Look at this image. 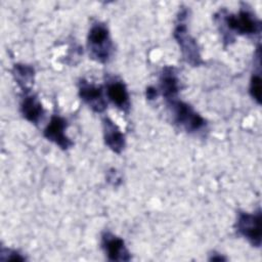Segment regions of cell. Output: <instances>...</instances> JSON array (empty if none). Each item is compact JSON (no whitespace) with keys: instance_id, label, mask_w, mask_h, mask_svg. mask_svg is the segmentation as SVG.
Here are the masks:
<instances>
[{"instance_id":"1","label":"cell","mask_w":262,"mask_h":262,"mask_svg":"<svg viewBox=\"0 0 262 262\" xmlns=\"http://www.w3.org/2000/svg\"><path fill=\"white\" fill-rule=\"evenodd\" d=\"M214 20L222 35L223 42L228 45L234 41V35L241 36H260L261 20L251 7L242 3L238 12L231 13L226 9H220L215 15Z\"/></svg>"},{"instance_id":"2","label":"cell","mask_w":262,"mask_h":262,"mask_svg":"<svg viewBox=\"0 0 262 262\" xmlns=\"http://www.w3.org/2000/svg\"><path fill=\"white\" fill-rule=\"evenodd\" d=\"M87 48L93 60L100 63L110 61L114 54V43L105 24L95 21L91 25L87 36Z\"/></svg>"},{"instance_id":"3","label":"cell","mask_w":262,"mask_h":262,"mask_svg":"<svg viewBox=\"0 0 262 262\" xmlns=\"http://www.w3.org/2000/svg\"><path fill=\"white\" fill-rule=\"evenodd\" d=\"M187 9H181L177 16V23L173 31V37L176 40L183 59L192 67H199L204 61L196 40L189 34L185 20L187 18Z\"/></svg>"},{"instance_id":"4","label":"cell","mask_w":262,"mask_h":262,"mask_svg":"<svg viewBox=\"0 0 262 262\" xmlns=\"http://www.w3.org/2000/svg\"><path fill=\"white\" fill-rule=\"evenodd\" d=\"M172 119L176 125L189 133H195L206 128V120L187 102L179 100L178 97L167 101Z\"/></svg>"},{"instance_id":"5","label":"cell","mask_w":262,"mask_h":262,"mask_svg":"<svg viewBox=\"0 0 262 262\" xmlns=\"http://www.w3.org/2000/svg\"><path fill=\"white\" fill-rule=\"evenodd\" d=\"M235 229L253 247L260 248L262 241L261 210L258 209L253 213L239 212L235 222Z\"/></svg>"},{"instance_id":"6","label":"cell","mask_w":262,"mask_h":262,"mask_svg":"<svg viewBox=\"0 0 262 262\" xmlns=\"http://www.w3.org/2000/svg\"><path fill=\"white\" fill-rule=\"evenodd\" d=\"M78 93L80 98L97 114L103 113L107 107V102L101 86L81 79L78 83Z\"/></svg>"},{"instance_id":"7","label":"cell","mask_w":262,"mask_h":262,"mask_svg":"<svg viewBox=\"0 0 262 262\" xmlns=\"http://www.w3.org/2000/svg\"><path fill=\"white\" fill-rule=\"evenodd\" d=\"M67 127V121L62 117L53 115L43 131V135L47 140L51 141L59 148L67 150L74 145V142L66 133Z\"/></svg>"},{"instance_id":"8","label":"cell","mask_w":262,"mask_h":262,"mask_svg":"<svg viewBox=\"0 0 262 262\" xmlns=\"http://www.w3.org/2000/svg\"><path fill=\"white\" fill-rule=\"evenodd\" d=\"M106 97L124 113L130 110V95L125 83L118 77H108L105 81Z\"/></svg>"},{"instance_id":"9","label":"cell","mask_w":262,"mask_h":262,"mask_svg":"<svg viewBox=\"0 0 262 262\" xmlns=\"http://www.w3.org/2000/svg\"><path fill=\"white\" fill-rule=\"evenodd\" d=\"M101 248L110 261H129L131 259L125 242L120 236L104 231L101 235Z\"/></svg>"},{"instance_id":"10","label":"cell","mask_w":262,"mask_h":262,"mask_svg":"<svg viewBox=\"0 0 262 262\" xmlns=\"http://www.w3.org/2000/svg\"><path fill=\"white\" fill-rule=\"evenodd\" d=\"M158 90L161 92L166 102L178 97V93L180 91V80L174 67L166 66L162 69Z\"/></svg>"},{"instance_id":"11","label":"cell","mask_w":262,"mask_h":262,"mask_svg":"<svg viewBox=\"0 0 262 262\" xmlns=\"http://www.w3.org/2000/svg\"><path fill=\"white\" fill-rule=\"evenodd\" d=\"M102 132L105 145L114 152L121 154L125 148L126 139L118 125L108 117L102 119Z\"/></svg>"},{"instance_id":"12","label":"cell","mask_w":262,"mask_h":262,"mask_svg":"<svg viewBox=\"0 0 262 262\" xmlns=\"http://www.w3.org/2000/svg\"><path fill=\"white\" fill-rule=\"evenodd\" d=\"M20 113L23 117L32 124H38L44 116V107L34 93L25 92V95L20 102Z\"/></svg>"},{"instance_id":"13","label":"cell","mask_w":262,"mask_h":262,"mask_svg":"<svg viewBox=\"0 0 262 262\" xmlns=\"http://www.w3.org/2000/svg\"><path fill=\"white\" fill-rule=\"evenodd\" d=\"M11 74L16 84L24 92L31 91V86L34 83L35 70L32 66L26 63H15L12 67Z\"/></svg>"},{"instance_id":"14","label":"cell","mask_w":262,"mask_h":262,"mask_svg":"<svg viewBox=\"0 0 262 262\" xmlns=\"http://www.w3.org/2000/svg\"><path fill=\"white\" fill-rule=\"evenodd\" d=\"M261 71L260 69L253 73L251 80H250V87L249 92L252 98L257 102V104H261Z\"/></svg>"},{"instance_id":"15","label":"cell","mask_w":262,"mask_h":262,"mask_svg":"<svg viewBox=\"0 0 262 262\" xmlns=\"http://www.w3.org/2000/svg\"><path fill=\"white\" fill-rule=\"evenodd\" d=\"M1 260H3V261H7V260L24 261V260H26V258L15 250L2 248L1 249Z\"/></svg>"},{"instance_id":"16","label":"cell","mask_w":262,"mask_h":262,"mask_svg":"<svg viewBox=\"0 0 262 262\" xmlns=\"http://www.w3.org/2000/svg\"><path fill=\"white\" fill-rule=\"evenodd\" d=\"M106 180L112 183L113 185H118L121 182V177L119 176L118 172L115 169H111L107 172V176H106Z\"/></svg>"},{"instance_id":"17","label":"cell","mask_w":262,"mask_h":262,"mask_svg":"<svg viewBox=\"0 0 262 262\" xmlns=\"http://www.w3.org/2000/svg\"><path fill=\"white\" fill-rule=\"evenodd\" d=\"M158 94H159V90L154 86H148L145 90V96L148 100H152V99L157 98Z\"/></svg>"}]
</instances>
